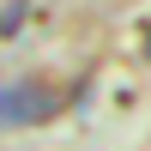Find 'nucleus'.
Returning <instances> with one entry per match:
<instances>
[{"label":"nucleus","mask_w":151,"mask_h":151,"mask_svg":"<svg viewBox=\"0 0 151 151\" xmlns=\"http://www.w3.org/2000/svg\"><path fill=\"white\" fill-rule=\"evenodd\" d=\"M145 55H151V36H145Z\"/></svg>","instance_id":"f03ea898"},{"label":"nucleus","mask_w":151,"mask_h":151,"mask_svg":"<svg viewBox=\"0 0 151 151\" xmlns=\"http://www.w3.org/2000/svg\"><path fill=\"white\" fill-rule=\"evenodd\" d=\"M55 109H60V91H48L42 79H6L0 85V127H30Z\"/></svg>","instance_id":"f257e3e1"}]
</instances>
